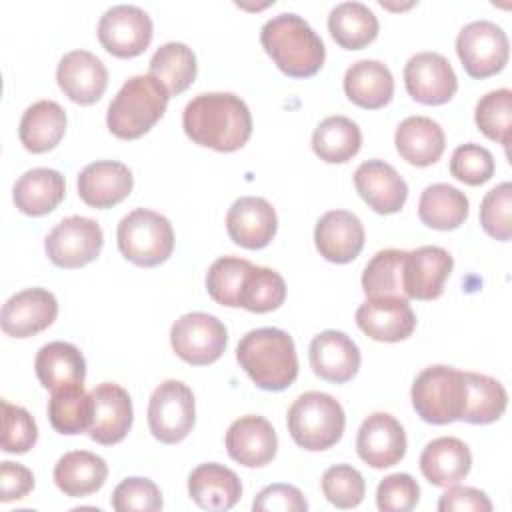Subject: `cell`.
Segmentation results:
<instances>
[{"label": "cell", "instance_id": "obj_1", "mask_svg": "<svg viewBox=\"0 0 512 512\" xmlns=\"http://www.w3.org/2000/svg\"><path fill=\"white\" fill-rule=\"evenodd\" d=\"M186 136L216 152L240 150L252 134V116L246 102L230 92L194 96L182 114Z\"/></svg>", "mask_w": 512, "mask_h": 512}, {"label": "cell", "instance_id": "obj_20", "mask_svg": "<svg viewBox=\"0 0 512 512\" xmlns=\"http://www.w3.org/2000/svg\"><path fill=\"white\" fill-rule=\"evenodd\" d=\"M60 90L76 104L88 106L102 98L108 86V70L102 60L88 50L66 52L56 68Z\"/></svg>", "mask_w": 512, "mask_h": 512}, {"label": "cell", "instance_id": "obj_33", "mask_svg": "<svg viewBox=\"0 0 512 512\" xmlns=\"http://www.w3.org/2000/svg\"><path fill=\"white\" fill-rule=\"evenodd\" d=\"M470 202L458 188L436 182L422 190L418 200V218L434 230H456L468 218Z\"/></svg>", "mask_w": 512, "mask_h": 512}, {"label": "cell", "instance_id": "obj_18", "mask_svg": "<svg viewBox=\"0 0 512 512\" xmlns=\"http://www.w3.org/2000/svg\"><path fill=\"white\" fill-rule=\"evenodd\" d=\"M226 230L234 244L248 250H260L276 236L278 216L266 198L242 196L228 208Z\"/></svg>", "mask_w": 512, "mask_h": 512}, {"label": "cell", "instance_id": "obj_8", "mask_svg": "<svg viewBox=\"0 0 512 512\" xmlns=\"http://www.w3.org/2000/svg\"><path fill=\"white\" fill-rule=\"evenodd\" d=\"M196 404L192 390L180 380H164L150 396L148 426L162 444L182 442L194 428Z\"/></svg>", "mask_w": 512, "mask_h": 512}, {"label": "cell", "instance_id": "obj_52", "mask_svg": "<svg viewBox=\"0 0 512 512\" xmlns=\"http://www.w3.org/2000/svg\"><path fill=\"white\" fill-rule=\"evenodd\" d=\"M440 512L450 510H472V512H490L492 502L490 498L472 486H448V490L438 500Z\"/></svg>", "mask_w": 512, "mask_h": 512}, {"label": "cell", "instance_id": "obj_15", "mask_svg": "<svg viewBox=\"0 0 512 512\" xmlns=\"http://www.w3.org/2000/svg\"><path fill=\"white\" fill-rule=\"evenodd\" d=\"M90 438L98 444L112 446L126 438L132 428L134 410L130 394L114 382H102L92 392Z\"/></svg>", "mask_w": 512, "mask_h": 512}, {"label": "cell", "instance_id": "obj_25", "mask_svg": "<svg viewBox=\"0 0 512 512\" xmlns=\"http://www.w3.org/2000/svg\"><path fill=\"white\" fill-rule=\"evenodd\" d=\"M134 186L130 168L116 160H96L78 174V196L92 208H112L122 202Z\"/></svg>", "mask_w": 512, "mask_h": 512}, {"label": "cell", "instance_id": "obj_50", "mask_svg": "<svg viewBox=\"0 0 512 512\" xmlns=\"http://www.w3.org/2000/svg\"><path fill=\"white\" fill-rule=\"evenodd\" d=\"M252 508L258 512L280 510V512H306L308 502L296 486L290 484H270L258 492L252 502Z\"/></svg>", "mask_w": 512, "mask_h": 512}, {"label": "cell", "instance_id": "obj_14", "mask_svg": "<svg viewBox=\"0 0 512 512\" xmlns=\"http://www.w3.org/2000/svg\"><path fill=\"white\" fill-rule=\"evenodd\" d=\"M58 316V300L46 288H26L12 294L0 314L4 334L12 338H30L54 324Z\"/></svg>", "mask_w": 512, "mask_h": 512}, {"label": "cell", "instance_id": "obj_47", "mask_svg": "<svg viewBox=\"0 0 512 512\" xmlns=\"http://www.w3.org/2000/svg\"><path fill=\"white\" fill-rule=\"evenodd\" d=\"M2 426V450L8 454H24L38 440V426L30 412L8 400H2Z\"/></svg>", "mask_w": 512, "mask_h": 512}, {"label": "cell", "instance_id": "obj_23", "mask_svg": "<svg viewBox=\"0 0 512 512\" xmlns=\"http://www.w3.org/2000/svg\"><path fill=\"white\" fill-rule=\"evenodd\" d=\"M354 186L360 198L378 214H396L406 204L408 184L384 160H366L354 172Z\"/></svg>", "mask_w": 512, "mask_h": 512}, {"label": "cell", "instance_id": "obj_43", "mask_svg": "<svg viewBox=\"0 0 512 512\" xmlns=\"http://www.w3.org/2000/svg\"><path fill=\"white\" fill-rule=\"evenodd\" d=\"M474 122L486 138L508 148L512 130V92L500 88L484 94L476 104Z\"/></svg>", "mask_w": 512, "mask_h": 512}, {"label": "cell", "instance_id": "obj_19", "mask_svg": "<svg viewBox=\"0 0 512 512\" xmlns=\"http://www.w3.org/2000/svg\"><path fill=\"white\" fill-rule=\"evenodd\" d=\"M356 324L376 342H400L412 336L416 316L406 298H366L356 310Z\"/></svg>", "mask_w": 512, "mask_h": 512}, {"label": "cell", "instance_id": "obj_24", "mask_svg": "<svg viewBox=\"0 0 512 512\" xmlns=\"http://www.w3.org/2000/svg\"><path fill=\"white\" fill-rule=\"evenodd\" d=\"M364 226L360 218L348 210H328L314 228V242L328 262H352L364 248Z\"/></svg>", "mask_w": 512, "mask_h": 512}, {"label": "cell", "instance_id": "obj_46", "mask_svg": "<svg viewBox=\"0 0 512 512\" xmlns=\"http://www.w3.org/2000/svg\"><path fill=\"white\" fill-rule=\"evenodd\" d=\"M512 184L502 182L486 192L480 204V224L484 232L496 240L508 242L512 238Z\"/></svg>", "mask_w": 512, "mask_h": 512}, {"label": "cell", "instance_id": "obj_11", "mask_svg": "<svg viewBox=\"0 0 512 512\" xmlns=\"http://www.w3.org/2000/svg\"><path fill=\"white\" fill-rule=\"evenodd\" d=\"M104 244L102 228L86 216L62 218L46 236L44 248L50 262L58 268H82L96 260Z\"/></svg>", "mask_w": 512, "mask_h": 512}, {"label": "cell", "instance_id": "obj_51", "mask_svg": "<svg viewBox=\"0 0 512 512\" xmlns=\"http://www.w3.org/2000/svg\"><path fill=\"white\" fill-rule=\"evenodd\" d=\"M34 488V474L18 464L4 460L0 464V500L2 502H12L28 496Z\"/></svg>", "mask_w": 512, "mask_h": 512}, {"label": "cell", "instance_id": "obj_42", "mask_svg": "<svg viewBox=\"0 0 512 512\" xmlns=\"http://www.w3.org/2000/svg\"><path fill=\"white\" fill-rule=\"evenodd\" d=\"M252 264L244 258L222 256L212 262L206 274V290L210 298L222 306L238 308L240 292Z\"/></svg>", "mask_w": 512, "mask_h": 512}, {"label": "cell", "instance_id": "obj_31", "mask_svg": "<svg viewBox=\"0 0 512 512\" xmlns=\"http://www.w3.org/2000/svg\"><path fill=\"white\" fill-rule=\"evenodd\" d=\"M66 194L64 176L52 168L26 170L14 184L12 198L16 208L26 216L50 214Z\"/></svg>", "mask_w": 512, "mask_h": 512}, {"label": "cell", "instance_id": "obj_12", "mask_svg": "<svg viewBox=\"0 0 512 512\" xmlns=\"http://www.w3.org/2000/svg\"><path fill=\"white\" fill-rule=\"evenodd\" d=\"M154 26L142 8L134 4H116L108 8L98 22V40L106 52L116 58H134L152 42Z\"/></svg>", "mask_w": 512, "mask_h": 512}, {"label": "cell", "instance_id": "obj_28", "mask_svg": "<svg viewBox=\"0 0 512 512\" xmlns=\"http://www.w3.org/2000/svg\"><path fill=\"white\" fill-rule=\"evenodd\" d=\"M188 494L204 510H230L242 496V484L234 470L206 462L190 472Z\"/></svg>", "mask_w": 512, "mask_h": 512}, {"label": "cell", "instance_id": "obj_38", "mask_svg": "<svg viewBox=\"0 0 512 512\" xmlns=\"http://www.w3.org/2000/svg\"><path fill=\"white\" fill-rule=\"evenodd\" d=\"M198 64L192 48L182 42L162 44L150 58V76L160 80L170 96H178L192 86Z\"/></svg>", "mask_w": 512, "mask_h": 512}, {"label": "cell", "instance_id": "obj_6", "mask_svg": "<svg viewBox=\"0 0 512 512\" xmlns=\"http://www.w3.org/2000/svg\"><path fill=\"white\" fill-rule=\"evenodd\" d=\"M416 414L428 424H450L460 420L466 402L464 372L436 364L424 368L410 390Z\"/></svg>", "mask_w": 512, "mask_h": 512}, {"label": "cell", "instance_id": "obj_27", "mask_svg": "<svg viewBox=\"0 0 512 512\" xmlns=\"http://www.w3.org/2000/svg\"><path fill=\"white\" fill-rule=\"evenodd\" d=\"M472 466L470 448L454 436H440L428 442L420 454V470L424 478L440 488H448L464 480Z\"/></svg>", "mask_w": 512, "mask_h": 512}, {"label": "cell", "instance_id": "obj_29", "mask_svg": "<svg viewBox=\"0 0 512 512\" xmlns=\"http://www.w3.org/2000/svg\"><path fill=\"white\" fill-rule=\"evenodd\" d=\"M344 92L352 104L378 110L394 96V76L380 60H358L344 74Z\"/></svg>", "mask_w": 512, "mask_h": 512}, {"label": "cell", "instance_id": "obj_13", "mask_svg": "<svg viewBox=\"0 0 512 512\" xmlns=\"http://www.w3.org/2000/svg\"><path fill=\"white\" fill-rule=\"evenodd\" d=\"M404 84L416 102L428 106L450 102L458 90L452 64L438 52L414 54L404 66Z\"/></svg>", "mask_w": 512, "mask_h": 512}, {"label": "cell", "instance_id": "obj_35", "mask_svg": "<svg viewBox=\"0 0 512 512\" xmlns=\"http://www.w3.org/2000/svg\"><path fill=\"white\" fill-rule=\"evenodd\" d=\"M328 32L346 50H362L378 36V18L362 2H340L328 14Z\"/></svg>", "mask_w": 512, "mask_h": 512}, {"label": "cell", "instance_id": "obj_4", "mask_svg": "<svg viewBox=\"0 0 512 512\" xmlns=\"http://www.w3.org/2000/svg\"><path fill=\"white\" fill-rule=\"evenodd\" d=\"M166 86L150 74L128 78L116 92L108 106V130L122 140H136L144 136L166 112Z\"/></svg>", "mask_w": 512, "mask_h": 512}, {"label": "cell", "instance_id": "obj_48", "mask_svg": "<svg viewBox=\"0 0 512 512\" xmlns=\"http://www.w3.org/2000/svg\"><path fill=\"white\" fill-rule=\"evenodd\" d=\"M110 504L118 512H156L162 508V492L152 480L132 476L114 488Z\"/></svg>", "mask_w": 512, "mask_h": 512}, {"label": "cell", "instance_id": "obj_39", "mask_svg": "<svg viewBox=\"0 0 512 512\" xmlns=\"http://www.w3.org/2000/svg\"><path fill=\"white\" fill-rule=\"evenodd\" d=\"M464 382H466V402H464V412L460 420L468 424H490L496 422L508 404V394L504 386L478 372H464Z\"/></svg>", "mask_w": 512, "mask_h": 512}, {"label": "cell", "instance_id": "obj_21", "mask_svg": "<svg viewBox=\"0 0 512 512\" xmlns=\"http://www.w3.org/2000/svg\"><path fill=\"white\" fill-rule=\"evenodd\" d=\"M224 442L228 456L246 468L266 466L278 450L276 430L264 416L256 414H246L234 420L228 426Z\"/></svg>", "mask_w": 512, "mask_h": 512}, {"label": "cell", "instance_id": "obj_3", "mask_svg": "<svg viewBox=\"0 0 512 512\" xmlns=\"http://www.w3.org/2000/svg\"><path fill=\"white\" fill-rule=\"evenodd\" d=\"M260 42L280 72L290 78L314 76L326 58V48L316 30L298 14L282 12L260 30Z\"/></svg>", "mask_w": 512, "mask_h": 512}, {"label": "cell", "instance_id": "obj_7", "mask_svg": "<svg viewBox=\"0 0 512 512\" xmlns=\"http://www.w3.org/2000/svg\"><path fill=\"white\" fill-rule=\"evenodd\" d=\"M116 240L122 256L144 268L166 262L174 250V230L170 220L148 208L128 212L118 224Z\"/></svg>", "mask_w": 512, "mask_h": 512}, {"label": "cell", "instance_id": "obj_34", "mask_svg": "<svg viewBox=\"0 0 512 512\" xmlns=\"http://www.w3.org/2000/svg\"><path fill=\"white\" fill-rule=\"evenodd\" d=\"M34 370L40 384L48 390H56L64 384L84 382L86 360L82 352L70 342H48L44 344L34 360Z\"/></svg>", "mask_w": 512, "mask_h": 512}, {"label": "cell", "instance_id": "obj_44", "mask_svg": "<svg viewBox=\"0 0 512 512\" xmlns=\"http://www.w3.org/2000/svg\"><path fill=\"white\" fill-rule=\"evenodd\" d=\"M326 500L336 508H356L366 494V482L362 474L350 464L330 466L320 480Z\"/></svg>", "mask_w": 512, "mask_h": 512}, {"label": "cell", "instance_id": "obj_37", "mask_svg": "<svg viewBox=\"0 0 512 512\" xmlns=\"http://www.w3.org/2000/svg\"><path fill=\"white\" fill-rule=\"evenodd\" d=\"M48 420L60 434H80L92 424V396L84 382L64 384L52 390L48 400Z\"/></svg>", "mask_w": 512, "mask_h": 512}, {"label": "cell", "instance_id": "obj_26", "mask_svg": "<svg viewBox=\"0 0 512 512\" xmlns=\"http://www.w3.org/2000/svg\"><path fill=\"white\" fill-rule=\"evenodd\" d=\"M398 154L412 166L426 168L440 160L446 148L442 126L428 116L404 118L394 134Z\"/></svg>", "mask_w": 512, "mask_h": 512}, {"label": "cell", "instance_id": "obj_49", "mask_svg": "<svg viewBox=\"0 0 512 512\" xmlns=\"http://www.w3.org/2000/svg\"><path fill=\"white\" fill-rule=\"evenodd\" d=\"M420 500V486L406 474H390L376 488V504L382 512H408Z\"/></svg>", "mask_w": 512, "mask_h": 512}, {"label": "cell", "instance_id": "obj_32", "mask_svg": "<svg viewBox=\"0 0 512 512\" xmlns=\"http://www.w3.org/2000/svg\"><path fill=\"white\" fill-rule=\"evenodd\" d=\"M66 132V112L54 100H38L20 118L18 136L32 154H44L58 146Z\"/></svg>", "mask_w": 512, "mask_h": 512}, {"label": "cell", "instance_id": "obj_2", "mask_svg": "<svg viewBox=\"0 0 512 512\" xmlns=\"http://www.w3.org/2000/svg\"><path fill=\"white\" fill-rule=\"evenodd\" d=\"M236 360L250 380L268 392L286 390L298 376L294 340L280 328L246 332L236 346Z\"/></svg>", "mask_w": 512, "mask_h": 512}, {"label": "cell", "instance_id": "obj_17", "mask_svg": "<svg viewBox=\"0 0 512 512\" xmlns=\"http://www.w3.org/2000/svg\"><path fill=\"white\" fill-rule=\"evenodd\" d=\"M454 268V258L440 246H420L406 250L402 286L404 296L414 300H434L442 296L444 282Z\"/></svg>", "mask_w": 512, "mask_h": 512}, {"label": "cell", "instance_id": "obj_16", "mask_svg": "<svg viewBox=\"0 0 512 512\" xmlns=\"http://www.w3.org/2000/svg\"><path fill=\"white\" fill-rule=\"evenodd\" d=\"M406 432L388 412L370 414L358 428V456L372 468L382 470L398 464L406 454Z\"/></svg>", "mask_w": 512, "mask_h": 512}, {"label": "cell", "instance_id": "obj_40", "mask_svg": "<svg viewBox=\"0 0 512 512\" xmlns=\"http://www.w3.org/2000/svg\"><path fill=\"white\" fill-rule=\"evenodd\" d=\"M406 250L386 248L376 252L362 272V290L366 298H406L402 286ZM408 300V298H406Z\"/></svg>", "mask_w": 512, "mask_h": 512}, {"label": "cell", "instance_id": "obj_9", "mask_svg": "<svg viewBox=\"0 0 512 512\" xmlns=\"http://www.w3.org/2000/svg\"><path fill=\"white\" fill-rule=\"evenodd\" d=\"M456 54L468 76L478 80L494 76L508 62V36L490 20H474L458 32Z\"/></svg>", "mask_w": 512, "mask_h": 512}, {"label": "cell", "instance_id": "obj_22", "mask_svg": "<svg viewBox=\"0 0 512 512\" xmlns=\"http://www.w3.org/2000/svg\"><path fill=\"white\" fill-rule=\"evenodd\" d=\"M310 366L312 372L334 384L352 380L360 368V348L356 342L340 330H324L310 342Z\"/></svg>", "mask_w": 512, "mask_h": 512}, {"label": "cell", "instance_id": "obj_5", "mask_svg": "<svg viewBox=\"0 0 512 512\" xmlns=\"http://www.w3.org/2000/svg\"><path fill=\"white\" fill-rule=\"evenodd\" d=\"M286 422L296 446L320 452L332 448L342 438L346 414L334 396L312 390L292 402Z\"/></svg>", "mask_w": 512, "mask_h": 512}, {"label": "cell", "instance_id": "obj_45", "mask_svg": "<svg viewBox=\"0 0 512 512\" xmlns=\"http://www.w3.org/2000/svg\"><path fill=\"white\" fill-rule=\"evenodd\" d=\"M494 170L496 162L492 152L480 144H460L452 152L450 174L468 186H480L488 182L494 176Z\"/></svg>", "mask_w": 512, "mask_h": 512}, {"label": "cell", "instance_id": "obj_41", "mask_svg": "<svg viewBox=\"0 0 512 512\" xmlns=\"http://www.w3.org/2000/svg\"><path fill=\"white\" fill-rule=\"evenodd\" d=\"M284 300H286L284 278L272 268L252 264L240 292V306L254 314H266L280 308Z\"/></svg>", "mask_w": 512, "mask_h": 512}, {"label": "cell", "instance_id": "obj_36", "mask_svg": "<svg viewBox=\"0 0 512 512\" xmlns=\"http://www.w3.org/2000/svg\"><path fill=\"white\" fill-rule=\"evenodd\" d=\"M362 146V132L358 124L346 116L324 118L312 134L314 154L328 164H344L352 160Z\"/></svg>", "mask_w": 512, "mask_h": 512}, {"label": "cell", "instance_id": "obj_10", "mask_svg": "<svg viewBox=\"0 0 512 512\" xmlns=\"http://www.w3.org/2000/svg\"><path fill=\"white\" fill-rule=\"evenodd\" d=\"M226 342V326L206 312H188L170 328L172 350L192 366H208L216 362L224 354Z\"/></svg>", "mask_w": 512, "mask_h": 512}, {"label": "cell", "instance_id": "obj_30", "mask_svg": "<svg viewBox=\"0 0 512 512\" xmlns=\"http://www.w3.org/2000/svg\"><path fill=\"white\" fill-rule=\"evenodd\" d=\"M108 478L104 458L88 450H72L58 458L54 466V482L70 498H84L98 492Z\"/></svg>", "mask_w": 512, "mask_h": 512}]
</instances>
